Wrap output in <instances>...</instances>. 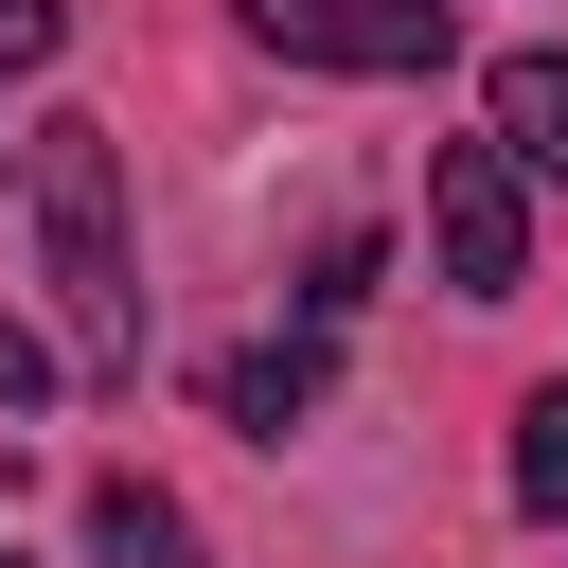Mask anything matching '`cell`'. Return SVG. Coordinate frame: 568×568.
Wrapping results in <instances>:
<instances>
[{
	"label": "cell",
	"instance_id": "cell-1",
	"mask_svg": "<svg viewBox=\"0 0 568 568\" xmlns=\"http://www.w3.org/2000/svg\"><path fill=\"white\" fill-rule=\"evenodd\" d=\"M36 178V266L71 302V373H142V266H124V142L106 124H36L18 142Z\"/></svg>",
	"mask_w": 568,
	"mask_h": 568
},
{
	"label": "cell",
	"instance_id": "cell-2",
	"mask_svg": "<svg viewBox=\"0 0 568 568\" xmlns=\"http://www.w3.org/2000/svg\"><path fill=\"white\" fill-rule=\"evenodd\" d=\"M426 248H444L462 302H515V284H532V160H515L497 124L426 160Z\"/></svg>",
	"mask_w": 568,
	"mask_h": 568
},
{
	"label": "cell",
	"instance_id": "cell-3",
	"mask_svg": "<svg viewBox=\"0 0 568 568\" xmlns=\"http://www.w3.org/2000/svg\"><path fill=\"white\" fill-rule=\"evenodd\" d=\"M248 36L284 53V71H444L462 53V0H248Z\"/></svg>",
	"mask_w": 568,
	"mask_h": 568
},
{
	"label": "cell",
	"instance_id": "cell-4",
	"mask_svg": "<svg viewBox=\"0 0 568 568\" xmlns=\"http://www.w3.org/2000/svg\"><path fill=\"white\" fill-rule=\"evenodd\" d=\"M195 390H213V426H248V444H284V426H302V408L337 390V320H302V337H248V355H213Z\"/></svg>",
	"mask_w": 568,
	"mask_h": 568
},
{
	"label": "cell",
	"instance_id": "cell-5",
	"mask_svg": "<svg viewBox=\"0 0 568 568\" xmlns=\"http://www.w3.org/2000/svg\"><path fill=\"white\" fill-rule=\"evenodd\" d=\"M89 568H213V550H195V515H178L160 479L106 462V479H89Z\"/></svg>",
	"mask_w": 568,
	"mask_h": 568
},
{
	"label": "cell",
	"instance_id": "cell-6",
	"mask_svg": "<svg viewBox=\"0 0 568 568\" xmlns=\"http://www.w3.org/2000/svg\"><path fill=\"white\" fill-rule=\"evenodd\" d=\"M479 106H497V142H515L532 178H568V53H497Z\"/></svg>",
	"mask_w": 568,
	"mask_h": 568
},
{
	"label": "cell",
	"instance_id": "cell-7",
	"mask_svg": "<svg viewBox=\"0 0 568 568\" xmlns=\"http://www.w3.org/2000/svg\"><path fill=\"white\" fill-rule=\"evenodd\" d=\"M515 515H568V373L515 408Z\"/></svg>",
	"mask_w": 568,
	"mask_h": 568
},
{
	"label": "cell",
	"instance_id": "cell-8",
	"mask_svg": "<svg viewBox=\"0 0 568 568\" xmlns=\"http://www.w3.org/2000/svg\"><path fill=\"white\" fill-rule=\"evenodd\" d=\"M355 302H373V231H337V248L302 266V320H355Z\"/></svg>",
	"mask_w": 568,
	"mask_h": 568
},
{
	"label": "cell",
	"instance_id": "cell-9",
	"mask_svg": "<svg viewBox=\"0 0 568 568\" xmlns=\"http://www.w3.org/2000/svg\"><path fill=\"white\" fill-rule=\"evenodd\" d=\"M53 36H71L53 0H0V89H18V71H53Z\"/></svg>",
	"mask_w": 568,
	"mask_h": 568
},
{
	"label": "cell",
	"instance_id": "cell-10",
	"mask_svg": "<svg viewBox=\"0 0 568 568\" xmlns=\"http://www.w3.org/2000/svg\"><path fill=\"white\" fill-rule=\"evenodd\" d=\"M36 390H53V337H18V320H0V408H36Z\"/></svg>",
	"mask_w": 568,
	"mask_h": 568
},
{
	"label": "cell",
	"instance_id": "cell-11",
	"mask_svg": "<svg viewBox=\"0 0 568 568\" xmlns=\"http://www.w3.org/2000/svg\"><path fill=\"white\" fill-rule=\"evenodd\" d=\"M0 568H18V550H0Z\"/></svg>",
	"mask_w": 568,
	"mask_h": 568
}]
</instances>
